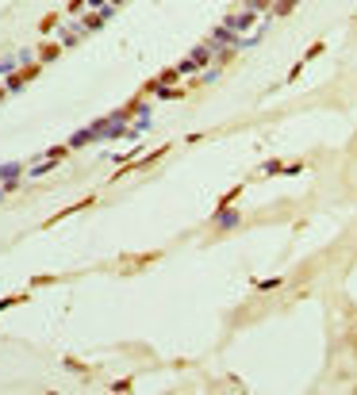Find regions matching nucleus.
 I'll use <instances>...</instances> for the list:
<instances>
[{
  "label": "nucleus",
  "mask_w": 357,
  "mask_h": 395,
  "mask_svg": "<svg viewBox=\"0 0 357 395\" xmlns=\"http://www.w3.org/2000/svg\"><path fill=\"white\" fill-rule=\"evenodd\" d=\"M0 96H4V89H0Z\"/></svg>",
  "instance_id": "f257e3e1"
}]
</instances>
